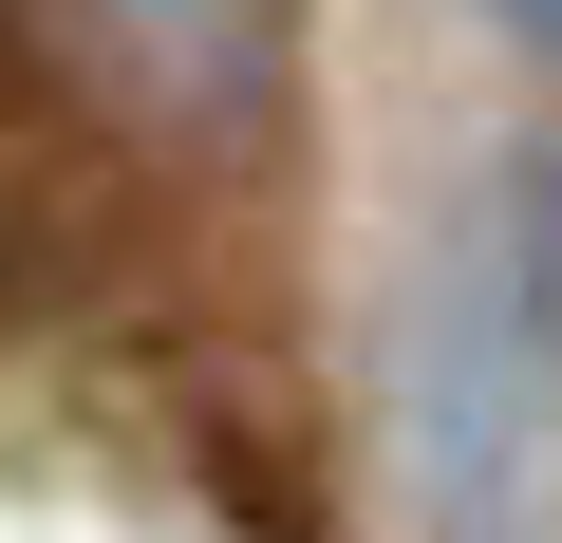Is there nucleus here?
<instances>
[{
	"mask_svg": "<svg viewBox=\"0 0 562 543\" xmlns=\"http://www.w3.org/2000/svg\"><path fill=\"white\" fill-rule=\"evenodd\" d=\"M94 20H113V57L169 76V94H244V57H262V0H94Z\"/></svg>",
	"mask_w": 562,
	"mask_h": 543,
	"instance_id": "1",
	"label": "nucleus"
},
{
	"mask_svg": "<svg viewBox=\"0 0 562 543\" xmlns=\"http://www.w3.org/2000/svg\"><path fill=\"white\" fill-rule=\"evenodd\" d=\"M487 20H506V38L543 57V76H562V0H487Z\"/></svg>",
	"mask_w": 562,
	"mask_h": 543,
	"instance_id": "2",
	"label": "nucleus"
}]
</instances>
